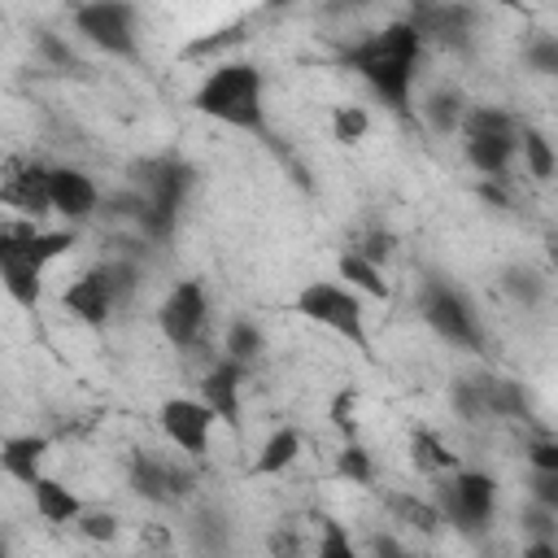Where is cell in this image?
Returning a JSON list of instances; mask_svg holds the SVG:
<instances>
[{
	"instance_id": "obj_14",
	"label": "cell",
	"mask_w": 558,
	"mask_h": 558,
	"mask_svg": "<svg viewBox=\"0 0 558 558\" xmlns=\"http://www.w3.org/2000/svg\"><path fill=\"white\" fill-rule=\"evenodd\" d=\"M48 205H52L57 218H65L70 227H78V222L96 218V209H100V187H96V179H92L87 170H78V166H52V170H48Z\"/></svg>"
},
{
	"instance_id": "obj_11",
	"label": "cell",
	"mask_w": 558,
	"mask_h": 558,
	"mask_svg": "<svg viewBox=\"0 0 558 558\" xmlns=\"http://www.w3.org/2000/svg\"><path fill=\"white\" fill-rule=\"evenodd\" d=\"M192 183H196V170H192L183 157H174V153L140 157V161L131 166V187H140L148 205H157V209H166V214H174V218H179V209L187 205Z\"/></svg>"
},
{
	"instance_id": "obj_45",
	"label": "cell",
	"mask_w": 558,
	"mask_h": 558,
	"mask_svg": "<svg viewBox=\"0 0 558 558\" xmlns=\"http://www.w3.org/2000/svg\"><path fill=\"white\" fill-rule=\"evenodd\" d=\"M4 549H9V545H4V536H0V558H4Z\"/></svg>"
},
{
	"instance_id": "obj_2",
	"label": "cell",
	"mask_w": 558,
	"mask_h": 558,
	"mask_svg": "<svg viewBox=\"0 0 558 558\" xmlns=\"http://www.w3.org/2000/svg\"><path fill=\"white\" fill-rule=\"evenodd\" d=\"M74 227H39L35 218L0 222V288L13 305L35 310L44 301V275L74 248Z\"/></svg>"
},
{
	"instance_id": "obj_32",
	"label": "cell",
	"mask_w": 558,
	"mask_h": 558,
	"mask_svg": "<svg viewBox=\"0 0 558 558\" xmlns=\"http://www.w3.org/2000/svg\"><path fill=\"white\" fill-rule=\"evenodd\" d=\"M74 532H78L83 541H92V545H109V541H118L122 519H118L113 510H105V506H83L78 519H74Z\"/></svg>"
},
{
	"instance_id": "obj_38",
	"label": "cell",
	"mask_w": 558,
	"mask_h": 558,
	"mask_svg": "<svg viewBox=\"0 0 558 558\" xmlns=\"http://www.w3.org/2000/svg\"><path fill=\"white\" fill-rule=\"evenodd\" d=\"M314 554H318V558H353V554H357V545L349 541V532H344L340 523L323 519V523H318V541H314Z\"/></svg>"
},
{
	"instance_id": "obj_33",
	"label": "cell",
	"mask_w": 558,
	"mask_h": 558,
	"mask_svg": "<svg viewBox=\"0 0 558 558\" xmlns=\"http://www.w3.org/2000/svg\"><path fill=\"white\" fill-rule=\"evenodd\" d=\"M366 131H371V113H366V105H336L331 109V140L336 144H357V140H366Z\"/></svg>"
},
{
	"instance_id": "obj_21",
	"label": "cell",
	"mask_w": 558,
	"mask_h": 558,
	"mask_svg": "<svg viewBox=\"0 0 558 558\" xmlns=\"http://www.w3.org/2000/svg\"><path fill=\"white\" fill-rule=\"evenodd\" d=\"M301 453H305V436H301L296 427H275V432L262 440V449L253 453L248 475H257V480L283 475L288 466H296V458H301Z\"/></svg>"
},
{
	"instance_id": "obj_40",
	"label": "cell",
	"mask_w": 558,
	"mask_h": 558,
	"mask_svg": "<svg viewBox=\"0 0 558 558\" xmlns=\"http://www.w3.org/2000/svg\"><path fill=\"white\" fill-rule=\"evenodd\" d=\"M527 497L558 510V471H532L527 466Z\"/></svg>"
},
{
	"instance_id": "obj_31",
	"label": "cell",
	"mask_w": 558,
	"mask_h": 558,
	"mask_svg": "<svg viewBox=\"0 0 558 558\" xmlns=\"http://www.w3.org/2000/svg\"><path fill=\"white\" fill-rule=\"evenodd\" d=\"M449 405L462 423H488V405H484V375L480 379H453L449 388Z\"/></svg>"
},
{
	"instance_id": "obj_25",
	"label": "cell",
	"mask_w": 558,
	"mask_h": 558,
	"mask_svg": "<svg viewBox=\"0 0 558 558\" xmlns=\"http://www.w3.org/2000/svg\"><path fill=\"white\" fill-rule=\"evenodd\" d=\"M410 462H414V471L427 475V480H436V475L462 466V458H458V453L445 445V436H436L432 427H418V432L410 436Z\"/></svg>"
},
{
	"instance_id": "obj_30",
	"label": "cell",
	"mask_w": 558,
	"mask_h": 558,
	"mask_svg": "<svg viewBox=\"0 0 558 558\" xmlns=\"http://www.w3.org/2000/svg\"><path fill=\"white\" fill-rule=\"evenodd\" d=\"M545 279H541V270H532V266H506L501 270V292L510 296V301H519L523 310H532V305H541L545 301Z\"/></svg>"
},
{
	"instance_id": "obj_12",
	"label": "cell",
	"mask_w": 558,
	"mask_h": 558,
	"mask_svg": "<svg viewBox=\"0 0 558 558\" xmlns=\"http://www.w3.org/2000/svg\"><path fill=\"white\" fill-rule=\"evenodd\" d=\"M48 161L31 157V153H9L0 161V205L17 209L22 218H48L52 205H48Z\"/></svg>"
},
{
	"instance_id": "obj_27",
	"label": "cell",
	"mask_w": 558,
	"mask_h": 558,
	"mask_svg": "<svg viewBox=\"0 0 558 558\" xmlns=\"http://www.w3.org/2000/svg\"><path fill=\"white\" fill-rule=\"evenodd\" d=\"M484 405H488V418H527V392L519 379L484 375Z\"/></svg>"
},
{
	"instance_id": "obj_13",
	"label": "cell",
	"mask_w": 558,
	"mask_h": 558,
	"mask_svg": "<svg viewBox=\"0 0 558 558\" xmlns=\"http://www.w3.org/2000/svg\"><path fill=\"white\" fill-rule=\"evenodd\" d=\"M244 384H248V366L218 353V362H209L196 379V397L214 410L218 423L227 427H240V414H244Z\"/></svg>"
},
{
	"instance_id": "obj_19",
	"label": "cell",
	"mask_w": 558,
	"mask_h": 558,
	"mask_svg": "<svg viewBox=\"0 0 558 558\" xmlns=\"http://www.w3.org/2000/svg\"><path fill=\"white\" fill-rule=\"evenodd\" d=\"M170 466H174V458H161V453H153V449H140V453L131 458V493L144 497L148 506H174Z\"/></svg>"
},
{
	"instance_id": "obj_8",
	"label": "cell",
	"mask_w": 558,
	"mask_h": 558,
	"mask_svg": "<svg viewBox=\"0 0 558 558\" xmlns=\"http://www.w3.org/2000/svg\"><path fill=\"white\" fill-rule=\"evenodd\" d=\"M157 331L170 349L192 353L209 331V288L201 279H179L157 305Z\"/></svg>"
},
{
	"instance_id": "obj_6",
	"label": "cell",
	"mask_w": 558,
	"mask_h": 558,
	"mask_svg": "<svg viewBox=\"0 0 558 558\" xmlns=\"http://www.w3.org/2000/svg\"><path fill=\"white\" fill-rule=\"evenodd\" d=\"M418 318H423L445 344L466 349V353H480L484 340H488V331H484L475 305L466 301V292H462L458 283H449V279H436V275L418 283Z\"/></svg>"
},
{
	"instance_id": "obj_43",
	"label": "cell",
	"mask_w": 558,
	"mask_h": 558,
	"mask_svg": "<svg viewBox=\"0 0 558 558\" xmlns=\"http://www.w3.org/2000/svg\"><path fill=\"white\" fill-rule=\"evenodd\" d=\"M371 549H375V554H401V541H392V536H375Z\"/></svg>"
},
{
	"instance_id": "obj_39",
	"label": "cell",
	"mask_w": 558,
	"mask_h": 558,
	"mask_svg": "<svg viewBox=\"0 0 558 558\" xmlns=\"http://www.w3.org/2000/svg\"><path fill=\"white\" fill-rule=\"evenodd\" d=\"M519 523H523L527 536H558V510H549V506H541V501H532V497H527Z\"/></svg>"
},
{
	"instance_id": "obj_41",
	"label": "cell",
	"mask_w": 558,
	"mask_h": 558,
	"mask_svg": "<svg viewBox=\"0 0 558 558\" xmlns=\"http://www.w3.org/2000/svg\"><path fill=\"white\" fill-rule=\"evenodd\" d=\"M349 248L362 253L366 262L384 266V262L392 257V235H388V231H366V235H357V244H349Z\"/></svg>"
},
{
	"instance_id": "obj_42",
	"label": "cell",
	"mask_w": 558,
	"mask_h": 558,
	"mask_svg": "<svg viewBox=\"0 0 558 558\" xmlns=\"http://www.w3.org/2000/svg\"><path fill=\"white\" fill-rule=\"evenodd\" d=\"M506 183H510V179H480V183H475V192H480V201H484V205H497V209H506V205H510V192H506Z\"/></svg>"
},
{
	"instance_id": "obj_24",
	"label": "cell",
	"mask_w": 558,
	"mask_h": 558,
	"mask_svg": "<svg viewBox=\"0 0 558 558\" xmlns=\"http://www.w3.org/2000/svg\"><path fill=\"white\" fill-rule=\"evenodd\" d=\"M384 510L392 514V523H401L410 532H423V536H436L445 527L432 497H418V493H384Z\"/></svg>"
},
{
	"instance_id": "obj_26",
	"label": "cell",
	"mask_w": 558,
	"mask_h": 558,
	"mask_svg": "<svg viewBox=\"0 0 558 558\" xmlns=\"http://www.w3.org/2000/svg\"><path fill=\"white\" fill-rule=\"evenodd\" d=\"M514 161H523V170L536 179V183H549L554 179V170H558V157H554V144H549V135L541 131V126H519V157Z\"/></svg>"
},
{
	"instance_id": "obj_36",
	"label": "cell",
	"mask_w": 558,
	"mask_h": 558,
	"mask_svg": "<svg viewBox=\"0 0 558 558\" xmlns=\"http://www.w3.org/2000/svg\"><path fill=\"white\" fill-rule=\"evenodd\" d=\"M523 462L532 471H558V436L554 432H532L523 440Z\"/></svg>"
},
{
	"instance_id": "obj_4",
	"label": "cell",
	"mask_w": 558,
	"mask_h": 558,
	"mask_svg": "<svg viewBox=\"0 0 558 558\" xmlns=\"http://www.w3.org/2000/svg\"><path fill=\"white\" fill-rule=\"evenodd\" d=\"M432 506L458 532H484L497 519V480L475 466H453L432 480Z\"/></svg>"
},
{
	"instance_id": "obj_35",
	"label": "cell",
	"mask_w": 558,
	"mask_h": 558,
	"mask_svg": "<svg viewBox=\"0 0 558 558\" xmlns=\"http://www.w3.org/2000/svg\"><path fill=\"white\" fill-rule=\"evenodd\" d=\"M35 48H39V57H44L48 65H57V70H83L78 52H74L70 39H61L57 31H35Z\"/></svg>"
},
{
	"instance_id": "obj_20",
	"label": "cell",
	"mask_w": 558,
	"mask_h": 558,
	"mask_svg": "<svg viewBox=\"0 0 558 558\" xmlns=\"http://www.w3.org/2000/svg\"><path fill=\"white\" fill-rule=\"evenodd\" d=\"M31 506H35V514L44 519V523H52V527H61V523H74L78 519V510H83V501H78V493L65 484V480H57V475H39L31 488Z\"/></svg>"
},
{
	"instance_id": "obj_22",
	"label": "cell",
	"mask_w": 558,
	"mask_h": 558,
	"mask_svg": "<svg viewBox=\"0 0 558 558\" xmlns=\"http://www.w3.org/2000/svg\"><path fill=\"white\" fill-rule=\"evenodd\" d=\"M96 270L105 275V288H109V296H113V314L131 310L135 296H140V288H144V266H140V257H131V253H109V257L96 262Z\"/></svg>"
},
{
	"instance_id": "obj_1",
	"label": "cell",
	"mask_w": 558,
	"mask_h": 558,
	"mask_svg": "<svg viewBox=\"0 0 558 558\" xmlns=\"http://www.w3.org/2000/svg\"><path fill=\"white\" fill-rule=\"evenodd\" d=\"M344 65L375 92V100L392 118H401V122L414 118V83H418V65H423V39L410 17H392L379 31L353 39L344 48Z\"/></svg>"
},
{
	"instance_id": "obj_28",
	"label": "cell",
	"mask_w": 558,
	"mask_h": 558,
	"mask_svg": "<svg viewBox=\"0 0 558 558\" xmlns=\"http://www.w3.org/2000/svg\"><path fill=\"white\" fill-rule=\"evenodd\" d=\"M222 353L235 357V362H244V366H253V362L266 353V336H262V327H257L253 318H235V323H227V331H222Z\"/></svg>"
},
{
	"instance_id": "obj_37",
	"label": "cell",
	"mask_w": 558,
	"mask_h": 558,
	"mask_svg": "<svg viewBox=\"0 0 558 558\" xmlns=\"http://www.w3.org/2000/svg\"><path fill=\"white\" fill-rule=\"evenodd\" d=\"M357 388H340L336 397H331V405H327V423L349 440V436H357Z\"/></svg>"
},
{
	"instance_id": "obj_5",
	"label": "cell",
	"mask_w": 558,
	"mask_h": 558,
	"mask_svg": "<svg viewBox=\"0 0 558 558\" xmlns=\"http://www.w3.org/2000/svg\"><path fill=\"white\" fill-rule=\"evenodd\" d=\"M296 314L310 318L314 327H327L331 336L349 340L357 353H371V331H366V305L353 288L336 283V279H310L296 292Z\"/></svg>"
},
{
	"instance_id": "obj_10",
	"label": "cell",
	"mask_w": 558,
	"mask_h": 558,
	"mask_svg": "<svg viewBox=\"0 0 558 558\" xmlns=\"http://www.w3.org/2000/svg\"><path fill=\"white\" fill-rule=\"evenodd\" d=\"M214 410L201 401V397H166L161 410H157V427L161 436L192 462H205L209 458V445H214Z\"/></svg>"
},
{
	"instance_id": "obj_9",
	"label": "cell",
	"mask_w": 558,
	"mask_h": 558,
	"mask_svg": "<svg viewBox=\"0 0 558 558\" xmlns=\"http://www.w3.org/2000/svg\"><path fill=\"white\" fill-rule=\"evenodd\" d=\"M410 22H414L423 48L436 44V48L462 52V48H471V39L480 31V9L466 0H414Z\"/></svg>"
},
{
	"instance_id": "obj_23",
	"label": "cell",
	"mask_w": 558,
	"mask_h": 558,
	"mask_svg": "<svg viewBox=\"0 0 558 558\" xmlns=\"http://www.w3.org/2000/svg\"><path fill=\"white\" fill-rule=\"evenodd\" d=\"M336 279H344V288H353L357 296H371V301H388V296H392V288H388V279H384V266L366 262V257L353 253V248H344V253L336 257Z\"/></svg>"
},
{
	"instance_id": "obj_44",
	"label": "cell",
	"mask_w": 558,
	"mask_h": 558,
	"mask_svg": "<svg viewBox=\"0 0 558 558\" xmlns=\"http://www.w3.org/2000/svg\"><path fill=\"white\" fill-rule=\"evenodd\" d=\"M501 4H506V9H519V4H523V0H501Z\"/></svg>"
},
{
	"instance_id": "obj_29",
	"label": "cell",
	"mask_w": 558,
	"mask_h": 558,
	"mask_svg": "<svg viewBox=\"0 0 558 558\" xmlns=\"http://www.w3.org/2000/svg\"><path fill=\"white\" fill-rule=\"evenodd\" d=\"M331 471H336L340 480L357 484V488H371V484H375V453L349 436V440L336 449V462H331Z\"/></svg>"
},
{
	"instance_id": "obj_17",
	"label": "cell",
	"mask_w": 558,
	"mask_h": 558,
	"mask_svg": "<svg viewBox=\"0 0 558 558\" xmlns=\"http://www.w3.org/2000/svg\"><path fill=\"white\" fill-rule=\"evenodd\" d=\"M44 462H48V436H35V432H17V436H4L0 440V471L31 488L39 475H44Z\"/></svg>"
},
{
	"instance_id": "obj_7",
	"label": "cell",
	"mask_w": 558,
	"mask_h": 558,
	"mask_svg": "<svg viewBox=\"0 0 558 558\" xmlns=\"http://www.w3.org/2000/svg\"><path fill=\"white\" fill-rule=\"evenodd\" d=\"M70 26L83 44H92L105 57H140V17L131 0H83L74 4Z\"/></svg>"
},
{
	"instance_id": "obj_15",
	"label": "cell",
	"mask_w": 558,
	"mask_h": 558,
	"mask_svg": "<svg viewBox=\"0 0 558 558\" xmlns=\"http://www.w3.org/2000/svg\"><path fill=\"white\" fill-rule=\"evenodd\" d=\"M61 305H65L70 318H78L83 327H96V331L109 327V318H113V296H109L105 275H100L96 266L78 270V275L61 288Z\"/></svg>"
},
{
	"instance_id": "obj_34",
	"label": "cell",
	"mask_w": 558,
	"mask_h": 558,
	"mask_svg": "<svg viewBox=\"0 0 558 558\" xmlns=\"http://www.w3.org/2000/svg\"><path fill=\"white\" fill-rule=\"evenodd\" d=\"M523 61H527L532 74H558V39L549 31H536L523 44Z\"/></svg>"
},
{
	"instance_id": "obj_16",
	"label": "cell",
	"mask_w": 558,
	"mask_h": 558,
	"mask_svg": "<svg viewBox=\"0 0 558 558\" xmlns=\"http://www.w3.org/2000/svg\"><path fill=\"white\" fill-rule=\"evenodd\" d=\"M466 105H471V100H466V92H462L458 83H436V87H427V92L418 96L414 118H418L432 135L449 140V135H458V122H462Z\"/></svg>"
},
{
	"instance_id": "obj_3",
	"label": "cell",
	"mask_w": 558,
	"mask_h": 558,
	"mask_svg": "<svg viewBox=\"0 0 558 558\" xmlns=\"http://www.w3.org/2000/svg\"><path fill=\"white\" fill-rule=\"evenodd\" d=\"M192 105H196V113H205L209 122H222L231 131H244V135L266 131V78L244 57L218 61L192 92Z\"/></svg>"
},
{
	"instance_id": "obj_18",
	"label": "cell",
	"mask_w": 558,
	"mask_h": 558,
	"mask_svg": "<svg viewBox=\"0 0 558 558\" xmlns=\"http://www.w3.org/2000/svg\"><path fill=\"white\" fill-rule=\"evenodd\" d=\"M462 157L480 179H510L519 157V135H471L462 140Z\"/></svg>"
}]
</instances>
